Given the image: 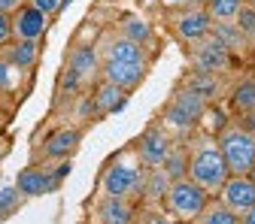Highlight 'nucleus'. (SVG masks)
Segmentation results:
<instances>
[{"mask_svg":"<svg viewBox=\"0 0 255 224\" xmlns=\"http://www.w3.org/2000/svg\"><path fill=\"white\" fill-rule=\"evenodd\" d=\"M185 149H188V179L198 182L210 197H216L222 191V185H225V179L231 176L225 157L219 151L216 137L213 134H195L185 143Z\"/></svg>","mask_w":255,"mask_h":224,"instance_id":"f257e3e1","label":"nucleus"},{"mask_svg":"<svg viewBox=\"0 0 255 224\" xmlns=\"http://www.w3.org/2000/svg\"><path fill=\"white\" fill-rule=\"evenodd\" d=\"M146 170H149V167L137 157L134 149L122 151L119 157H113V161L104 167V173H101V194L125 197V200L140 203V191H143Z\"/></svg>","mask_w":255,"mask_h":224,"instance_id":"f03ea898","label":"nucleus"},{"mask_svg":"<svg viewBox=\"0 0 255 224\" xmlns=\"http://www.w3.org/2000/svg\"><path fill=\"white\" fill-rule=\"evenodd\" d=\"M216 143H219V151L225 157L231 176H246L252 170V164H255V134L246 131L240 121L222 127L216 134Z\"/></svg>","mask_w":255,"mask_h":224,"instance_id":"7ed1b4c3","label":"nucleus"},{"mask_svg":"<svg viewBox=\"0 0 255 224\" xmlns=\"http://www.w3.org/2000/svg\"><path fill=\"white\" fill-rule=\"evenodd\" d=\"M70 173V157L67 161H43V164H30V167H24L18 176H15V188H18V194L24 197V200H30V197H43V194H55V191L61 188V182H64V176Z\"/></svg>","mask_w":255,"mask_h":224,"instance_id":"20e7f679","label":"nucleus"},{"mask_svg":"<svg viewBox=\"0 0 255 224\" xmlns=\"http://www.w3.org/2000/svg\"><path fill=\"white\" fill-rule=\"evenodd\" d=\"M207 203H210V194H207L198 182H191L188 176L170 182L167 194H164V209H167V215H170L173 221H182V224H191V221L201 215V209H204Z\"/></svg>","mask_w":255,"mask_h":224,"instance_id":"39448f33","label":"nucleus"},{"mask_svg":"<svg viewBox=\"0 0 255 224\" xmlns=\"http://www.w3.org/2000/svg\"><path fill=\"white\" fill-rule=\"evenodd\" d=\"M204 112H207V100L198 97L191 88L182 85V88L173 94V97H170L161 124L167 127V131H173V134H188L191 127H195V124L204 118Z\"/></svg>","mask_w":255,"mask_h":224,"instance_id":"423d86ee","label":"nucleus"},{"mask_svg":"<svg viewBox=\"0 0 255 224\" xmlns=\"http://www.w3.org/2000/svg\"><path fill=\"white\" fill-rule=\"evenodd\" d=\"M191 64H195V70H201V73H222L234 64V52L210 30L204 40L191 43Z\"/></svg>","mask_w":255,"mask_h":224,"instance_id":"0eeeda50","label":"nucleus"},{"mask_svg":"<svg viewBox=\"0 0 255 224\" xmlns=\"http://www.w3.org/2000/svg\"><path fill=\"white\" fill-rule=\"evenodd\" d=\"M173 137H170V131L164 124H149L146 131H143V137L137 140V146H134V151H137V157L146 164V167H161L164 164V157H167V151L173 149Z\"/></svg>","mask_w":255,"mask_h":224,"instance_id":"6e6552de","label":"nucleus"},{"mask_svg":"<svg viewBox=\"0 0 255 224\" xmlns=\"http://www.w3.org/2000/svg\"><path fill=\"white\" fill-rule=\"evenodd\" d=\"M49 24H52V15L34 9L30 3L18 6L12 12V40H34V43H43V37L49 34Z\"/></svg>","mask_w":255,"mask_h":224,"instance_id":"1a4fd4ad","label":"nucleus"},{"mask_svg":"<svg viewBox=\"0 0 255 224\" xmlns=\"http://www.w3.org/2000/svg\"><path fill=\"white\" fill-rule=\"evenodd\" d=\"M79 140H82L79 127H58V131H52L43 140V146L34 154V161L37 157H43V161H67V157L79 149Z\"/></svg>","mask_w":255,"mask_h":224,"instance_id":"9d476101","label":"nucleus"},{"mask_svg":"<svg viewBox=\"0 0 255 224\" xmlns=\"http://www.w3.org/2000/svg\"><path fill=\"white\" fill-rule=\"evenodd\" d=\"M219 200L228 209H234L237 215H243L246 209L255 206V179L249 173L246 176H228L222 191H219Z\"/></svg>","mask_w":255,"mask_h":224,"instance_id":"9b49d317","label":"nucleus"},{"mask_svg":"<svg viewBox=\"0 0 255 224\" xmlns=\"http://www.w3.org/2000/svg\"><path fill=\"white\" fill-rule=\"evenodd\" d=\"M94 224H134V215H137V203L134 200H125V197H110V194H101L94 200Z\"/></svg>","mask_w":255,"mask_h":224,"instance_id":"f8f14e48","label":"nucleus"},{"mask_svg":"<svg viewBox=\"0 0 255 224\" xmlns=\"http://www.w3.org/2000/svg\"><path fill=\"white\" fill-rule=\"evenodd\" d=\"M146 76V64L140 61H113V58H104L101 61V79L125 88V91H131L143 82Z\"/></svg>","mask_w":255,"mask_h":224,"instance_id":"ddd939ff","label":"nucleus"},{"mask_svg":"<svg viewBox=\"0 0 255 224\" xmlns=\"http://www.w3.org/2000/svg\"><path fill=\"white\" fill-rule=\"evenodd\" d=\"M173 30H176V37L182 43H198L204 40L210 30H213V18L207 9H182L176 18H173Z\"/></svg>","mask_w":255,"mask_h":224,"instance_id":"4468645a","label":"nucleus"},{"mask_svg":"<svg viewBox=\"0 0 255 224\" xmlns=\"http://www.w3.org/2000/svg\"><path fill=\"white\" fill-rule=\"evenodd\" d=\"M0 58L6 64H12L15 70L30 73L40 64V43H34V40H9L3 49H0Z\"/></svg>","mask_w":255,"mask_h":224,"instance_id":"2eb2a0df","label":"nucleus"},{"mask_svg":"<svg viewBox=\"0 0 255 224\" xmlns=\"http://www.w3.org/2000/svg\"><path fill=\"white\" fill-rule=\"evenodd\" d=\"M64 67H70V70L88 85L94 76L101 73V55H98V46H73Z\"/></svg>","mask_w":255,"mask_h":224,"instance_id":"dca6fc26","label":"nucleus"},{"mask_svg":"<svg viewBox=\"0 0 255 224\" xmlns=\"http://www.w3.org/2000/svg\"><path fill=\"white\" fill-rule=\"evenodd\" d=\"M128 103V91L113 85V82H101L98 88L91 91V106H94V115H110V112H119L122 106Z\"/></svg>","mask_w":255,"mask_h":224,"instance_id":"f3484780","label":"nucleus"},{"mask_svg":"<svg viewBox=\"0 0 255 224\" xmlns=\"http://www.w3.org/2000/svg\"><path fill=\"white\" fill-rule=\"evenodd\" d=\"M170 188V179L161 167H149L140 191V206H164V194Z\"/></svg>","mask_w":255,"mask_h":224,"instance_id":"a211bd4d","label":"nucleus"},{"mask_svg":"<svg viewBox=\"0 0 255 224\" xmlns=\"http://www.w3.org/2000/svg\"><path fill=\"white\" fill-rule=\"evenodd\" d=\"M119 34L128 37L131 43H137V46H143V49L155 40V30H152V24H149L143 15H122V21H119Z\"/></svg>","mask_w":255,"mask_h":224,"instance_id":"6ab92c4d","label":"nucleus"},{"mask_svg":"<svg viewBox=\"0 0 255 224\" xmlns=\"http://www.w3.org/2000/svg\"><path fill=\"white\" fill-rule=\"evenodd\" d=\"M182 85H185V88H191V91H195L198 97H204L207 103H210V100H216V97H219V91H222V85H219L216 73H201V70L188 73Z\"/></svg>","mask_w":255,"mask_h":224,"instance_id":"aec40b11","label":"nucleus"},{"mask_svg":"<svg viewBox=\"0 0 255 224\" xmlns=\"http://www.w3.org/2000/svg\"><path fill=\"white\" fill-rule=\"evenodd\" d=\"M191 224H240V215L234 209H228L222 200H210Z\"/></svg>","mask_w":255,"mask_h":224,"instance_id":"412c9836","label":"nucleus"},{"mask_svg":"<svg viewBox=\"0 0 255 224\" xmlns=\"http://www.w3.org/2000/svg\"><path fill=\"white\" fill-rule=\"evenodd\" d=\"M161 170L167 173V179H170V182H176V179L188 176V149H185V143H173V149L167 151Z\"/></svg>","mask_w":255,"mask_h":224,"instance_id":"4be33fe9","label":"nucleus"},{"mask_svg":"<svg viewBox=\"0 0 255 224\" xmlns=\"http://www.w3.org/2000/svg\"><path fill=\"white\" fill-rule=\"evenodd\" d=\"M231 106L237 112H255V76H243L231 91Z\"/></svg>","mask_w":255,"mask_h":224,"instance_id":"5701e85b","label":"nucleus"},{"mask_svg":"<svg viewBox=\"0 0 255 224\" xmlns=\"http://www.w3.org/2000/svg\"><path fill=\"white\" fill-rule=\"evenodd\" d=\"M213 34L225 43L231 52H243V46H249L246 37L240 34V27H237L234 21H213Z\"/></svg>","mask_w":255,"mask_h":224,"instance_id":"b1692460","label":"nucleus"},{"mask_svg":"<svg viewBox=\"0 0 255 224\" xmlns=\"http://www.w3.org/2000/svg\"><path fill=\"white\" fill-rule=\"evenodd\" d=\"M240 6H243V0H207V12H210V18H216V21H234L237 18V12H240Z\"/></svg>","mask_w":255,"mask_h":224,"instance_id":"393cba45","label":"nucleus"},{"mask_svg":"<svg viewBox=\"0 0 255 224\" xmlns=\"http://www.w3.org/2000/svg\"><path fill=\"white\" fill-rule=\"evenodd\" d=\"M21 73L24 70H15L12 64H6L3 58H0V91L9 94V97H21Z\"/></svg>","mask_w":255,"mask_h":224,"instance_id":"a878e982","label":"nucleus"},{"mask_svg":"<svg viewBox=\"0 0 255 224\" xmlns=\"http://www.w3.org/2000/svg\"><path fill=\"white\" fill-rule=\"evenodd\" d=\"M21 203H24V197L18 194V188H15V185H0V221L9 218Z\"/></svg>","mask_w":255,"mask_h":224,"instance_id":"bb28decb","label":"nucleus"},{"mask_svg":"<svg viewBox=\"0 0 255 224\" xmlns=\"http://www.w3.org/2000/svg\"><path fill=\"white\" fill-rule=\"evenodd\" d=\"M234 24L240 27V34L246 37V43H249V46H255V9H252L249 3H243V6H240V12H237Z\"/></svg>","mask_w":255,"mask_h":224,"instance_id":"cd10ccee","label":"nucleus"},{"mask_svg":"<svg viewBox=\"0 0 255 224\" xmlns=\"http://www.w3.org/2000/svg\"><path fill=\"white\" fill-rule=\"evenodd\" d=\"M27 3L34 6V9H40V12H46V15L55 18V15L64 9V3H67V0H27Z\"/></svg>","mask_w":255,"mask_h":224,"instance_id":"c85d7f7f","label":"nucleus"},{"mask_svg":"<svg viewBox=\"0 0 255 224\" xmlns=\"http://www.w3.org/2000/svg\"><path fill=\"white\" fill-rule=\"evenodd\" d=\"M9 40H12V15L0 12V49H3Z\"/></svg>","mask_w":255,"mask_h":224,"instance_id":"c756f323","label":"nucleus"},{"mask_svg":"<svg viewBox=\"0 0 255 224\" xmlns=\"http://www.w3.org/2000/svg\"><path fill=\"white\" fill-rule=\"evenodd\" d=\"M27 0H0V12H6V15H12L18 6H24Z\"/></svg>","mask_w":255,"mask_h":224,"instance_id":"7c9ffc66","label":"nucleus"},{"mask_svg":"<svg viewBox=\"0 0 255 224\" xmlns=\"http://www.w3.org/2000/svg\"><path fill=\"white\" fill-rule=\"evenodd\" d=\"M9 109H12V97L0 91V112H9Z\"/></svg>","mask_w":255,"mask_h":224,"instance_id":"2f4dec72","label":"nucleus"},{"mask_svg":"<svg viewBox=\"0 0 255 224\" xmlns=\"http://www.w3.org/2000/svg\"><path fill=\"white\" fill-rule=\"evenodd\" d=\"M240 224H255V206H252V209H246V212L240 215Z\"/></svg>","mask_w":255,"mask_h":224,"instance_id":"473e14b6","label":"nucleus"},{"mask_svg":"<svg viewBox=\"0 0 255 224\" xmlns=\"http://www.w3.org/2000/svg\"><path fill=\"white\" fill-rule=\"evenodd\" d=\"M6 124V112H0V127H3Z\"/></svg>","mask_w":255,"mask_h":224,"instance_id":"72a5a7b5","label":"nucleus"},{"mask_svg":"<svg viewBox=\"0 0 255 224\" xmlns=\"http://www.w3.org/2000/svg\"><path fill=\"white\" fill-rule=\"evenodd\" d=\"M249 176H252V179H255V164H252V170H249Z\"/></svg>","mask_w":255,"mask_h":224,"instance_id":"f704fd0d","label":"nucleus"},{"mask_svg":"<svg viewBox=\"0 0 255 224\" xmlns=\"http://www.w3.org/2000/svg\"><path fill=\"white\" fill-rule=\"evenodd\" d=\"M249 6H252V9H255V0H252V3H249Z\"/></svg>","mask_w":255,"mask_h":224,"instance_id":"c9c22d12","label":"nucleus"},{"mask_svg":"<svg viewBox=\"0 0 255 224\" xmlns=\"http://www.w3.org/2000/svg\"><path fill=\"white\" fill-rule=\"evenodd\" d=\"M173 3H179V0H173Z\"/></svg>","mask_w":255,"mask_h":224,"instance_id":"e433bc0d","label":"nucleus"}]
</instances>
